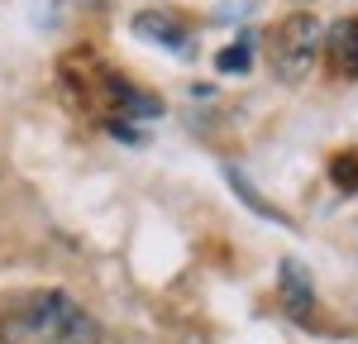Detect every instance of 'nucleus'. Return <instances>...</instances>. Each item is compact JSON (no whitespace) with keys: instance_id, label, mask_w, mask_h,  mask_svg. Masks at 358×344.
I'll return each instance as SVG.
<instances>
[{"instance_id":"7","label":"nucleus","mask_w":358,"mask_h":344,"mask_svg":"<svg viewBox=\"0 0 358 344\" xmlns=\"http://www.w3.org/2000/svg\"><path fill=\"white\" fill-rule=\"evenodd\" d=\"M330 177L339 192H358V153H344V158H334L330 163Z\"/></svg>"},{"instance_id":"3","label":"nucleus","mask_w":358,"mask_h":344,"mask_svg":"<svg viewBox=\"0 0 358 344\" xmlns=\"http://www.w3.org/2000/svg\"><path fill=\"white\" fill-rule=\"evenodd\" d=\"M325 57H330V72L358 77V15H344V20L325 34Z\"/></svg>"},{"instance_id":"2","label":"nucleus","mask_w":358,"mask_h":344,"mask_svg":"<svg viewBox=\"0 0 358 344\" xmlns=\"http://www.w3.org/2000/svg\"><path fill=\"white\" fill-rule=\"evenodd\" d=\"M325 48V29L310 10H296L287 15L282 24L273 29V48H268V62L282 82H306V72L315 67V57Z\"/></svg>"},{"instance_id":"8","label":"nucleus","mask_w":358,"mask_h":344,"mask_svg":"<svg viewBox=\"0 0 358 344\" xmlns=\"http://www.w3.org/2000/svg\"><path fill=\"white\" fill-rule=\"evenodd\" d=\"M229 187H234V192H239V196H244L248 206L258 210V215H273V220H277V206H268V201L258 196V192H253V187L244 182V172H239V168H229Z\"/></svg>"},{"instance_id":"6","label":"nucleus","mask_w":358,"mask_h":344,"mask_svg":"<svg viewBox=\"0 0 358 344\" xmlns=\"http://www.w3.org/2000/svg\"><path fill=\"white\" fill-rule=\"evenodd\" d=\"M215 67H220V72H234V77L248 72V67H253V48H248V38H239L234 48H224V53L215 57Z\"/></svg>"},{"instance_id":"4","label":"nucleus","mask_w":358,"mask_h":344,"mask_svg":"<svg viewBox=\"0 0 358 344\" xmlns=\"http://www.w3.org/2000/svg\"><path fill=\"white\" fill-rule=\"evenodd\" d=\"M282 306H287V315H296V320H306V315H310V306H315L310 273H306L296 258H287V263H282Z\"/></svg>"},{"instance_id":"5","label":"nucleus","mask_w":358,"mask_h":344,"mask_svg":"<svg viewBox=\"0 0 358 344\" xmlns=\"http://www.w3.org/2000/svg\"><path fill=\"white\" fill-rule=\"evenodd\" d=\"M134 34H138V38H148V43H163V48H177V53H182V48L192 43V38H187V29L177 24L172 15H163V10H143V15L134 20Z\"/></svg>"},{"instance_id":"1","label":"nucleus","mask_w":358,"mask_h":344,"mask_svg":"<svg viewBox=\"0 0 358 344\" xmlns=\"http://www.w3.org/2000/svg\"><path fill=\"white\" fill-rule=\"evenodd\" d=\"M106 330L67 292H29L0 311V344H101Z\"/></svg>"}]
</instances>
